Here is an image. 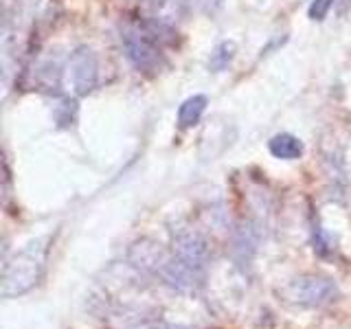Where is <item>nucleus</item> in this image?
I'll return each mask as SVG.
<instances>
[{
  "label": "nucleus",
  "mask_w": 351,
  "mask_h": 329,
  "mask_svg": "<svg viewBox=\"0 0 351 329\" xmlns=\"http://www.w3.org/2000/svg\"><path fill=\"white\" fill-rule=\"evenodd\" d=\"M121 44H123L125 58L138 73L154 75L162 69V53L154 38V31H145L134 25H125L121 29Z\"/></svg>",
  "instance_id": "nucleus-1"
},
{
  "label": "nucleus",
  "mask_w": 351,
  "mask_h": 329,
  "mask_svg": "<svg viewBox=\"0 0 351 329\" xmlns=\"http://www.w3.org/2000/svg\"><path fill=\"white\" fill-rule=\"evenodd\" d=\"M99 62L93 49L80 47L71 53L66 64V86L75 97H86L97 88Z\"/></svg>",
  "instance_id": "nucleus-2"
},
{
  "label": "nucleus",
  "mask_w": 351,
  "mask_h": 329,
  "mask_svg": "<svg viewBox=\"0 0 351 329\" xmlns=\"http://www.w3.org/2000/svg\"><path fill=\"white\" fill-rule=\"evenodd\" d=\"M334 294H336V285L329 279L310 277V279H301L299 283H294L296 301H301L305 305H323L327 301H332Z\"/></svg>",
  "instance_id": "nucleus-3"
},
{
  "label": "nucleus",
  "mask_w": 351,
  "mask_h": 329,
  "mask_svg": "<svg viewBox=\"0 0 351 329\" xmlns=\"http://www.w3.org/2000/svg\"><path fill=\"white\" fill-rule=\"evenodd\" d=\"M154 22L173 27L184 16V0H145Z\"/></svg>",
  "instance_id": "nucleus-4"
},
{
  "label": "nucleus",
  "mask_w": 351,
  "mask_h": 329,
  "mask_svg": "<svg viewBox=\"0 0 351 329\" xmlns=\"http://www.w3.org/2000/svg\"><path fill=\"white\" fill-rule=\"evenodd\" d=\"M268 149L274 158H281V160H296L303 156L301 138H296L294 134H288V132H281V134L272 136L268 143Z\"/></svg>",
  "instance_id": "nucleus-5"
},
{
  "label": "nucleus",
  "mask_w": 351,
  "mask_h": 329,
  "mask_svg": "<svg viewBox=\"0 0 351 329\" xmlns=\"http://www.w3.org/2000/svg\"><path fill=\"white\" fill-rule=\"evenodd\" d=\"M208 99L204 95H193L189 99H184L182 106L178 108V125L180 127H193L200 123V119L206 110Z\"/></svg>",
  "instance_id": "nucleus-6"
},
{
  "label": "nucleus",
  "mask_w": 351,
  "mask_h": 329,
  "mask_svg": "<svg viewBox=\"0 0 351 329\" xmlns=\"http://www.w3.org/2000/svg\"><path fill=\"white\" fill-rule=\"evenodd\" d=\"M235 51H237V47H235V42H219L217 47L213 49V53H211V58H208V71H213V73H222L226 66L233 62V58H235Z\"/></svg>",
  "instance_id": "nucleus-7"
},
{
  "label": "nucleus",
  "mask_w": 351,
  "mask_h": 329,
  "mask_svg": "<svg viewBox=\"0 0 351 329\" xmlns=\"http://www.w3.org/2000/svg\"><path fill=\"white\" fill-rule=\"evenodd\" d=\"M334 3H336V0H312L310 9H307V16H310L312 20H316V22H321V20L327 18L329 9L334 7Z\"/></svg>",
  "instance_id": "nucleus-8"
},
{
  "label": "nucleus",
  "mask_w": 351,
  "mask_h": 329,
  "mask_svg": "<svg viewBox=\"0 0 351 329\" xmlns=\"http://www.w3.org/2000/svg\"><path fill=\"white\" fill-rule=\"evenodd\" d=\"M195 3L206 11H215L219 5H222V0H195Z\"/></svg>",
  "instance_id": "nucleus-9"
}]
</instances>
